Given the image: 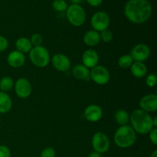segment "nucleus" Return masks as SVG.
<instances>
[{"label":"nucleus","mask_w":157,"mask_h":157,"mask_svg":"<svg viewBox=\"0 0 157 157\" xmlns=\"http://www.w3.org/2000/svg\"><path fill=\"white\" fill-rule=\"evenodd\" d=\"M7 62L11 67L14 68L21 67L25 62V56L24 54L18 51H12L8 55Z\"/></svg>","instance_id":"15"},{"label":"nucleus","mask_w":157,"mask_h":157,"mask_svg":"<svg viewBox=\"0 0 157 157\" xmlns=\"http://www.w3.org/2000/svg\"><path fill=\"white\" fill-rule=\"evenodd\" d=\"M52 63L56 70L61 72L67 71L71 67L70 59L64 54H55L52 58Z\"/></svg>","instance_id":"11"},{"label":"nucleus","mask_w":157,"mask_h":157,"mask_svg":"<svg viewBox=\"0 0 157 157\" xmlns=\"http://www.w3.org/2000/svg\"><path fill=\"white\" fill-rule=\"evenodd\" d=\"M90 78L96 84L104 85L110 81V75L107 67L104 66L97 65L90 70Z\"/></svg>","instance_id":"8"},{"label":"nucleus","mask_w":157,"mask_h":157,"mask_svg":"<svg viewBox=\"0 0 157 157\" xmlns=\"http://www.w3.org/2000/svg\"><path fill=\"white\" fill-rule=\"evenodd\" d=\"M114 143L118 147L127 149L131 147L136 140V134L131 126H121L113 136Z\"/></svg>","instance_id":"3"},{"label":"nucleus","mask_w":157,"mask_h":157,"mask_svg":"<svg viewBox=\"0 0 157 157\" xmlns=\"http://www.w3.org/2000/svg\"><path fill=\"white\" fill-rule=\"evenodd\" d=\"M71 2H72V4H77V5H80L81 2H84V0H70Z\"/></svg>","instance_id":"34"},{"label":"nucleus","mask_w":157,"mask_h":157,"mask_svg":"<svg viewBox=\"0 0 157 157\" xmlns=\"http://www.w3.org/2000/svg\"><path fill=\"white\" fill-rule=\"evenodd\" d=\"M9 47V41L7 38L2 35H0V52L6 51Z\"/></svg>","instance_id":"29"},{"label":"nucleus","mask_w":157,"mask_h":157,"mask_svg":"<svg viewBox=\"0 0 157 157\" xmlns=\"http://www.w3.org/2000/svg\"><path fill=\"white\" fill-rule=\"evenodd\" d=\"M52 7L56 12H66L68 6L65 0H54L52 2Z\"/></svg>","instance_id":"24"},{"label":"nucleus","mask_w":157,"mask_h":157,"mask_svg":"<svg viewBox=\"0 0 157 157\" xmlns=\"http://www.w3.org/2000/svg\"><path fill=\"white\" fill-rule=\"evenodd\" d=\"M86 1L92 7H98L103 2V0H86Z\"/></svg>","instance_id":"32"},{"label":"nucleus","mask_w":157,"mask_h":157,"mask_svg":"<svg viewBox=\"0 0 157 157\" xmlns=\"http://www.w3.org/2000/svg\"><path fill=\"white\" fill-rule=\"evenodd\" d=\"M92 147L95 152L105 153L110 150V142L108 136L103 132H97L92 137Z\"/></svg>","instance_id":"6"},{"label":"nucleus","mask_w":157,"mask_h":157,"mask_svg":"<svg viewBox=\"0 0 157 157\" xmlns=\"http://www.w3.org/2000/svg\"><path fill=\"white\" fill-rule=\"evenodd\" d=\"M30 41L31 43H32V46H34V47L41 45V44H42L43 42L42 35H41V34L38 33L33 34V35H32V37H31Z\"/></svg>","instance_id":"26"},{"label":"nucleus","mask_w":157,"mask_h":157,"mask_svg":"<svg viewBox=\"0 0 157 157\" xmlns=\"http://www.w3.org/2000/svg\"><path fill=\"white\" fill-rule=\"evenodd\" d=\"M29 58L32 64L38 67H45L51 61L49 52L42 45L32 47L29 52Z\"/></svg>","instance_id":"4"},{"label":"nucleus","mask_w":157,"mask_h":157,"mask_svg":"<svg viewBox=\"0 0 157 157\" xmlns=\"http://www.w3.org/2000/svg\"><path fill=\"white\" fill-rule=\"evenodd\" d=\"M84 115L87 121L96 123L99 121L103 117V110L100 106L96 104H90L84 110Z\"/></svg>","instance_id":"13"},{"label":"nucleus","mask_w":157,"mask_h":157,"mask_svg":"<svg viewBox=\"0 0 157 157\" xmlns=\"http://www.w3.org/2000/svg\"><path fill=\"white\" fill-rule=\"evenodd\" d=\"M13 86L14 81L10 77H3L2 79H0V90H1V91H9L13 87Z\"/></svg>","instance_id":"22"},{"label":"nucleus","mask_w":157,"mask_h":157,"mask_svg":"<svg viewBox=\"0 0 157 157\" xmlns=\"http://www.w3.org/2000/svg\"><path fill=\"white\" fill-rule=\"evenodd\" d=\"M113 32L109 30L108 29L101 32V34H100V38L105 43H108L111 41L112 39H113Z\"/></svg>","instance_id":"25"},{"label":"nucleus","mask_w":157,"mask_h":157,"mask_svg":"<svg viewBox=\"0 0 157 157\" xmlns=\"http://www.w3.org/2000/svg\"><path fill=\"white\" fill-rule=\"evenodd\" d=\"M83 39H84V44L89 47H94L98 45L101 41L99 32L94 30H90L86 32Z\"/></svg>","instance_id":"18"},{"label":"nucleus","mask_w":157,"mask_h":157,"mask_svg":"<svg viewBox=\"0 0 157 157\" xmlns=\"http://www.w3.org/2000/svg\"><path fill=\"white\" fill-rule=\"evenodd\" d=\"M130 56L133 61L144 62L149 58L150 55V48L145 44H137L132 48Z\"/></svg>","instance_id":"9"},{"label":"nucleus","mask_w":157,"mask_h":157,"mask_svg":"<svg viewBox=\"0 0 157 157\" xmlns=\"http://www.w3.org/2000/svg\"><path fill=\"white\" fill-rule=\"evenodd\" d=\"M130 68L131 74L135 78H142L147 74V67L144 62L134 61Z\"/></svg>","instance_id":"17"},{"label":"nucleus","mask_w":157,"mask_h":157,"mask_svg":"<svg viewBox=\"0 0 157 157\" xmlns=\"http://www.w3.org/2000/svg\"><path fill=\"white\" fill-rule=\"evenodd\" d=\"M114 119L119 125H127L130 121V115L126 110L121 109L115 113Z\"/></svg>","instance_id":"21"},{"label":"nucleus","mask_w":157,"mask_h":157,"mask_svg":"<svg viewBox=\"0 0 157 157\" xmlns=\"http://www.w3.org/2000/svg\"><path fill=\"white\" fill-rule=\"evenodd\" d=\"M0 122H1V117H0Z\"/></svg>","instance_id":"37"},{"label":"nucleus","mask_w":157,"mask_h":157,"mask_svg":"<svg viewBox=\"0 0 157 157\" xmlns=\"http://www.w3.org/2000/svg\"><path fill=\"white\" fill-rule=\"evenodd\" d=\"M150 157H157V150H155L150 155Z\"/></svg>","instance_id":"36"},{"label":"nucleus","mask_w":157,"mask_h":157,"mask_svg":"<svg viewBox=\"0 0 157 157\" xmlns=\"http://www.w3.org/2000/svg\"><path fill=\"white\" fill-rule=\"evenodd\" d=\"M157 78L155 74H150L146 78V84L149 87H154L156 84Z\"/></svg>","instance_id":"27"},{"label":"nucleus","mask_w":157,"mask_h":157,"mask_svg":"<svg viewBox=\"0 0 157 157\" xmlns=\"http://www.w3.org/2000/svg\"><path fill=\"white\" fill-rule=\"evenodd\" d=\"M141 110L147 113H153L157 110V95L147 94L143 97L140 101Z\"/></svg>","instance_id":"12"},{"label":"nucleus","mask_w":157,"mask_h":157,"mask_svg":"<svg viewBox=\"0 0 157 157\" xmlns=\"http://www.w3.org/2000/svg\"><path fill=\"white\" fill-rule=\"evenodd\" d=\"M12 107V101L6 92L0 91V113H6Z\"/></svg>","instance_id":"19"},{"label":"nucleus","mask_w":157,"mask_h":157,"mask_svg":"<svg viewBox=\"0 0 157 157\" xmlns=\"http://www.w3.org/2000/svg\"><path fill=\"white\" fill-rule=\"evenodd\" d=\"M66 16L72 25L79 27L85 22L86 12L80 5L71 4L66 10Z\"/></svg>","instance_id":"5"},{"label":"nucleus","mask_w":157,"mask_h":157,"mask_svg":"<svg viewBox=\"0 0 157 157\" xmlns=\"http://www.w3.org/2000/svg\"><path fill=\"white\" fill-rule=\"evenodd\" d=\"M88 157H101V153H98V152H92V153H90V154H89Z\"/></svg>","instance_id":"33"},{"label":"nucleus","mask_w":157,"mask_h":157,"mask_svg":"<svg viewBox=\"0 0 157 157\" xmlns=\"http://www.w3.org/2000/svg\"><path fill=\"white\" fill-rule=\"evenodd\" d=\"M55 156H56V153H55V149L52 147H47L43 150L40 157H55Z\"/></svg>","instance_id":"28"},{"label":"nucleus","mask_w":157,"mask_h":157,"mask_svg":"<svg viewBox=\"0 0 157 157\" xmlns=\"http://www.w3.org/2000/svg\"><path fill=\"white\" fill-rule=\"evenodd\" d=\"M0 157H11V151L9 147L0 145Z\"/></svg>","instance_id":"30"},{"label":"nucleus","mask_w":157,"mask_h":157,"mask_svg":"<svg viewBox=\"0 0 157 157\" xmlns=\"http://www.w3.org/2000/svg\"><path fill=\"white\" fill-rule=\"evenodd\" d=\"M153 12L148 0H129L124 6V15L134 24H143L150 19Z\"/></svg>","instance_id":"1"},{"label":"nucleus","mask_w":157,"mask_h":157,"mask_svg":"<svg viewBox=\"0 0 157 157\" xmlns=\"http://www.w3.org/2000/svg\"><path fill=\"white\" fill-rule=\"evenodd\" d=\"M149 138L150 142L154 145L157 144V128H153L149 133Z\"/></svg>","instance_id":"31"},{"label":"nucleus","mask_w":157,"mask_h":157,"mask_svg":"<svg viewBox=\"0 0 157 157\" xmlns=\"http://www.w3.org/2000/svg\"><path fill=\"white\" fill-rule=\"evenodd\" d=\"M15 47L17 51L21 52V53H29L32 48V44L31 43L30 39L25 38V37H21L17 39L15 42Z\"/></svg>","instance_id":"20"},{"label":"nucleus","mask_w":157,"mask_h":157,"mask_svg":"<svg viewBox=\"0 0 157 157\" xmlns=\"http://www.w3.org/2000/svg\"><path fill=\"white\" fill-rule=\"evenodd\" d=\"M99 61V55L94 49H87L82 55V62L87 68H93L98 65Z\"/></svg>","instance_id":"14"},{"label":"nucleus","mask_w":157,"mask_h":157,"mask_svg":"<svg viewBox=\"0 0 157 157\" xmlns=\"http://www.w3.org/2000/svg\"><path fill=\"white\" fill-rule=\"evenodd\" d=\"M110 18L108 14L105 12L99 11L92 15L90 19V24L92 28L96 32H102L108 29L110 25Z\"/></svg>","instance_id":"7"},{"label":"nucleus","mask_w":157,"mask_h":157,"mask_svg":"<svg viewBox=\"0 0 157 157\" xmlns=\"http://www.w3.org/2000/svg\"><path fill=\"white\" fill-rule=\"evenodd\" d=\"M132 128L140 134H147L152 129L155 128L153 124V118L150 113L143 110H135L130 116Z\"/></svg>","instance_id":"2"},{"label":"nucleus","mask_w":157,"mask_h":157,"mask_svg":"<svg viewBox=\"0 0 157 157\" xmlns=\"http://www.w3.org/2000/svg\"><path fill=\"white\" fill-rule=\"evenodd\" d=\"M133 63V58L130 55H122L118 59V65L121 68H129Z\"/></svg>","instance_id":"23"},{"label":"nucleus","mask_w":157,"mask_h":157,"mask_svg":"<svg viewBox=\"0 0 157 157\" xmlns=\"http://www.w3.org/2000/svg\"><path fill=\"white\" fill-rule=\"evenodd\" d=\"M15 86V91L17 96L21 99H26L29 98L32 94V85L29 80L26 78H18L16 81Z\"/></svg>","instance_id":"10"},{"label":"nucleus","mask_w":157,"mask_h":157,"mask_svg":"<svg viewBox=\"0 0 157 157\" xmlns=\"http://www.w3.org/2000/svg\"><path fill=\"white\" fill-rule=\"evenodd\" d=\"M74 77L81 81H88L90 79V71L84 64H77L72 70Z\"/></svg>","instance_id":"16"},{"label":"nucleus","mask_w":157,"mask_h":157,"mask_svg":"<svg viewBox=\"0 0 157 157\" xmlns=\"http://www.w3.org/2000/svg\"><path fill=\"white\" fill-rule=\"evenodd\" d=\"M153 127L155 128L157 127V117H154V118H153Z\"/></svg>","instance_id":"35"}]
</instances>
